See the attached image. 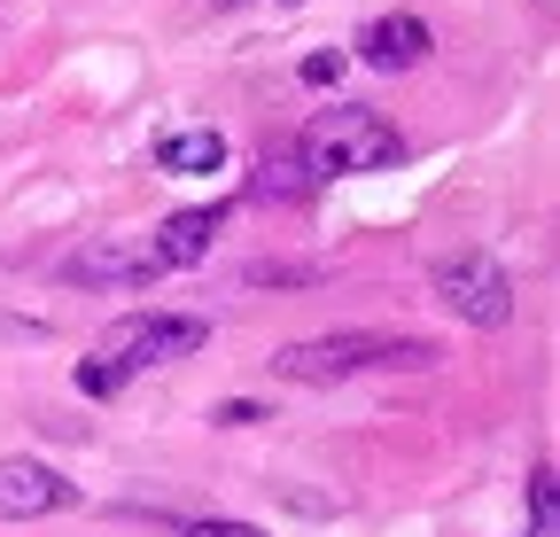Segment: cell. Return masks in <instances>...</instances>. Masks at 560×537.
<instances>
[{"instance_id":"1","label":"cell","mask_w":560,"mask_h":537,"mask_svg":"<svg viewBox=\"0 0 560 537\" xmlns=\"http://www.w3.org/2000/svg\"><path fill=\"white\" fill-rule=\"evenodd\" d=\"M444 366L436 335H405V327H342V335H304V343L272 351L280 382H350V374H429Z\"/></svg>"},{"instance_id":"2","label":"cell","mask_w":560,"mask_h":537,"mask_svg":"<svg viewBox=\"0 0 560 537\" xmlns=\"http://www.w3.org/2000/svg\"><path fill=\"white\" fill-rule=\"evenodd\" d=\"M202 343H210V319H195V312H125L94 343V359H79V389L86 397H117L132 374L195 359Z\"/></svg>"},{"instance_id":"3","label":"cell","mask_w":560,"mask_h":537,"mask_svg":"<svg viewBox=\"0 0 560 537\" xmlns=\"http://www.w3.org/2000/svg\"><path fill=\"white\" fill-rule=\"evenodd\" d=\"M405 156V132L366 109V102H335V109H312V125L296 132V164L312 179H359V172H389Z\"/></svg>"},{"instance_id":"4","label":"cell","mask_w":560,"mask_h":537,"mask_svg":"<svg viewBox=\"0 0 560 537\" xmlns=\"http://www.w3.org/2000/svg\"><path fill=\"white\" fill-rule=\"evenodd\" d=\"M429 289L444 296V312H459L467 327H506L514 319V273L482 249H459V257H436L429 265Z\"/></svg>"},{"instance_id":"5","label":"cell","mask_w":560,"mask_h":537,"mask_svg":"<svg viewBox=\"0 0 560 537\" xmlns=\"http://www.w3.org/2000/svg\"><path fill=\"white\" fill-rule=\"evenodd\" d=\"M172 265L156 249V234H109L62 257V281H86V289H117V281H164Z\"/></svg>"},{"instance_id":"6","label":"cell","mask_w":560,"mask_h":537,"mask_svg":"<svg viewBox=\"0 0 560 537\" xmlns=\"http://www.w3.org/2000/svg\"><path fill=\"white\" fill-rule=\"evenodd\" d=\"M79 506V483L47 459H0V522H39V514H62Z\"/></svg>"},{"instance_id":"7","label":"cell","mask_w":560,"mask_h":537,"mask_svg":"<svg viewBox=\"0 0 560 537\" xmlns=\"http://www.w3.org/2000/svg\"><path fill=\"white\" fill-rule=\"evenodd\" d=\"M436 32L420 16H374L359 24V62H374V71H412V62H429Z\"/></svg>"},{"instance_id":"8","label":"cell","mask_w":560,"mask_h":537,"mask_svg":"<svg viewBox=\"0 0 560 537\" xmlns=\"http://www.w3.org/2000/svg\"><path fill=\"white\" fill-rule=\"evenodd\" d=\"M219 226H226V211H219V203H210V211H172V219L156 226V249H164V265H172V273H187L195 257H210Z\"/></svg>"},{"instance_id":"9","label":"cell","mask_w":560,"mask_h":537,"mask_svg":"<svg viewBox=\"0 0 560 537\" xmlns=\"http://www.w3.org/2000/svg\"><path fill=\"white\" fill-rule=\"evenodd\" d=\"M226 164V132L219 125H195V132H172V141H156V172H219Z\"/></svg>"},{"instance_id":"10","label":"cell","mask_w":560,"mask_h":537,"mask_svg":"<svg viewBox=\"0 0 560 537\" xmlns=\"http://www.w3.org/2000/svg\"><path fill=\"white\" fill-rule=\"evenodd\" d=\"M296 172H304L296 156H265V172H257V187H249V195H257V203H272V195H280V203H304L312 179H296Z\"/></svg>"},{"instance_id":"11","label":"cell","mask_w":560,"mask_h":537,"mask_svg":"<svg viewBox=\"0 0 560 537\" xmlns=\"http://www.w3.org/2000/svg\"><path fill=\"white\" fill-rule=\"evenodd\" d=\"M560 476H552V459L537 467V483H529V499H537V537H560V491H552Z\"/></svg>"},{"instance_id":"12","label":"cell","mask_w":560,"mask_h":537,"mask_svg":"<svg viewBox=\"0 0 560 537\" xmlns=\"http://www.w3.org/2000/svg\"><path fill=\"white\" fill-rule=\"evenodd\" d=\"M210 421H219V429H249V421H272V413L249 406V397H226V406H210Z\"/></svg>"},{"instance_id":"13","label":"cell","mask_w":560,"mask_h":537,"mask_svg":"<svg viewBox=\"0 0 560 537\" xmlns=\"http://www.w3.org/2000/svg\"><path fill=\"white\" fill-rule=\"evenodd\" d=\"M187 537H272L257 522H226V514H210V522H187Z\"/></svg>"},{"instance_id":"14","label":"cell","mask_w":560,"mask_h":537,"mask_svg":"<svg viewBox=\"0 0 560 537\" xmlns=\"http://www.w3.org/2000/svg\"><path fill=\"white\" fill-rule=\"evenodd\" d=\"M342 71V55H304V86H327Z\"/></svg>"},{"instance_id":"15","label":"cell","mask_w":560,"mask_h":537,"mask_svg":"<svg viewBox=\"0 0 560 537\" xmlns=\"http://www.w3.org/2000/svg\"><path fill=\"white\" fill-rule=\"evenodd\" d=\"M219 9H234V0H219Z\"/></svg>"}]
</instances>
